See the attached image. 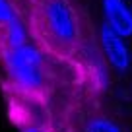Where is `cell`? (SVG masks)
Returning <instances> with one entry per match:
<instances>
[{"label":"cell","instance_id":"6da1fadb","mask_svg":"<svg viewBox=\"0 0 132 132\" xmlns=\"http://www.w3.org/2000/svg\"><path fill=\"white\" fill-rule=\"evenodd\" d=\"M25 23L45 51L72 56L84 45V25L72 0H25Z\"/></svg>","mask_w":132,"mask_h":132},{"label":"cell","instance_id":"7a4b0ae2","mask_svg":"<svg viewBox=\"0 0 132 132\" xmlns=\"http://www.w3.org/2000/svg\"><path fill=\"white\" fill-rule=\"evenodd\" d=\"M2 70L6 74V82L18 93L27 97H37L45 93L49 70H47V58L41 47L29 41L16 47H4Z\"/></svg>","mask_w":132,"mask_h":132},{"label":"cell","instance_id":"3957f363","mask_svg":"<svg viewBox=\"0 0 132 132\" xmlns=\"http://www.w3.org/2000/svg\"><path fill=\"white\" fill-rule=\"evenodd\" d=\"M99 54L103 56L105 64L117 74H126L132 68V51L126 39L107 27L103 21L99 25Z\"/></svg>","mask_w":132,"mask_h":132},{"label":"cell","instance_id":"277c9868","mask_svg":"<svg viewBox=\"0 0 132 132\" xmlns=\"http://www.w3.org/2000/svg\"><path fill=\"white\" fill-rule=\"evenodd\" d=\"M103 23L120 37H132V6L126 0H101Z\"/></svg>","mask_w":132,"mask_h":132},{"label":"cell","instance_id":"5b68a950","mask_svg":"<svg viewBox=\"0 0 132 132\" xmlns=\"http://www.w3.org/2000/svg\"><path fill=\"white\" fill-rule=\"evenodd\" d=\"M84 132H124L111 117L107 115H91L84 124Z\"/></svg>","mask_w":132,"mask_h":132},{"label":"cell","instance_id":"8992f818","mask_svg":"<svg viewBox=\"0 0 132 132\" xmlns=\"http://www.w3.org/2000/svg\"><path fill=\"white\" fill-rule=\"evenodd\" d=\"M18 16H21L20 10H16V6L10 0H0V29H4Z\"/></svg>","mask_w":132,"mask_h":132},{"label":"cell","instance_id":"52a82bcc","mask_svg":"<svg viewBox=\"0 0 132 132\" xmlns=\"http://www.w3.org/2000/svg\"><path fill=\"white\" fill-rule=\"evenodd\" d=\"M21 132H51V130L41 126V124H27V126L21 128Z\"/></svg>","mask_w":132,"mask_h":132},{"label":"cell","instance_id":"ba28073f","mask_svg":"<svg viewBox=\"0 0 132 132\" xmlns=\"http://www.w3.org/2000/svg\"><path fill=\"white\" fill-rule=\"evenodd\" d=\"M10 2L16 6V10H18V8H23V6H25V0H10Z\"/></svg>","mask_w":132,"mask_h":132},{"label":"cell","instance_id":"9c48e42d","mask_svg":"<svg viewBox=\"0 0 132 132\" xmlns=\"http://www.w3.org/2000/svg\"><path fill=\"white\" fill-rule=\"evenodd\" d=\"M130 6H132V0H130Z\"/></svg>","mask_w":132,"mask_h":132},{"label":"cell","instance_id":"30bf717a","mask_svg":"<svg viewBox=\"0 0 132 132\" xmlns=\"http://www.w3.org/2000/svg\"><path fill=\"white\" fill-rule=\"evenodd\" d=\"M126 2H130V0H126Z\"/></svg>","mask_w":132,"mask_h":132}]
</instances>
